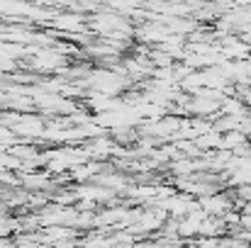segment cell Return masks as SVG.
I'll return each mask as SVG.
<instances>
[{
    "label": "cell",
    "instance_id": "5",
    "mask_svg": "<svg viewBox=\"0 0 251 248\" xmlns=\"http://www.w3.org/2000/svg\"><path fill=\"white\" fill-rule=\"evenodd\" d=\"M239 214H247V217H251V202H247L244 207H242V212Z\"/></svg>",
    "mask_w": 251,
    "mask_h": 248
},
{
    "label": "cell",
    "instance_id": "3",
    "mask_svg": "<svg viewBox=\"0 0 251 248\" xmlns=\"http://www.w3.org/2000/svg\"><path fill=\"white\" fill-rule=\"evenodd\" d=\"M171 173H173V175H178V180L190 178V175L195 173V163H193L190 158H176V161L171 163Z\"/></svg>",
    "mask_w": 251,
    "mask_h": 248
},
{
    "label": "cell",
    "instance_id": "2",
    "mask_svg": "<svg viewBox=\"0 0 251 248\" xmlns=\"http://www.w3.org/2000/svg\"><path fill=\"white\" fill-rule=\"evenodd\" d=\"M220 139H222V134H217V132L212 129V132L198 136V139H195V146H198L202 154H212V151H220Z\"/></svg>",
    "mask_w": 251,
    "mask_h": 248
},
{
    "label": "cell",
    "instance_id": "4",
    "mask_svg": "<svg viewBox=\"0 0 251 248\" xmlns=\"http://www.w3.org/2000/svg\"><path fill=\"white\" fill-rule=\"evenodd\" d=\"M239 229H244V231H249L251 234V217H247V214L239 217Z\"/></svg>",
    "mask_w": 251,
    "mask_h": 248
},
{
    "label": "cell",
    "instance_id": "1",
    "mask_svg": "<svg viewBox=\"0 0 251 248\" xmlns=\"http://www.w3.org/2000/svg\"><path fill=\"white\" fill-rule=\"evenodd\" d=\"M244 144H249V139H247L242 132H229V134H222V139H220V151L234 154V151L242 149Z\"/></svg>",
    "mask_w": 251,
    "mask_h": 248
}]
</instances>
